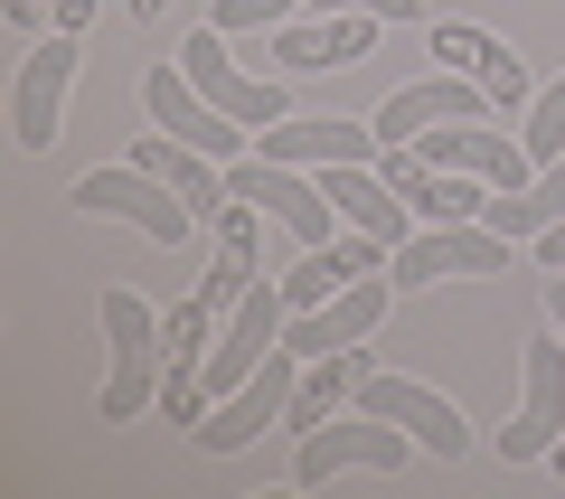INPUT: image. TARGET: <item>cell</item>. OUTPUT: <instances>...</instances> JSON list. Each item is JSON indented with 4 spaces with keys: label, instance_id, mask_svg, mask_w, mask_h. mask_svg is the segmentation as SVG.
Here are the masks:
<instances>
[{
    "label": "cell",
    "instance_id": "obj_1",
    "mask_svg": "<svg viewBox=\"0 0 565 499\" xmlns=\"http://www.w3.org/2000/svg\"><path fill=\"white\" fill-rule=\"evenodd\" d=\"M104 340H114V378H104V424H132V415H151L161 405V368H170V349H161V311L141 293H104Z\"/></svg>",
    "mask_w": 565,
    "mask_h": 499
},
{
    "label": "cell",
    "instance_id": "obj_2",
    "mask_svg": "<svg viewBox=\"0 0 565 499\" xmlns=\"http://www.w3.org/2000/svg\"><path fill=\"white\" fill-rule=\"evenodd\" d=\"M66 199H76V217H122V226H141L151 245H189V236H199V208H189L170 180H151L141 160H114V170H85V180L66 189Z\"/></svg>",
    "mask_w": 565,
    "mask_h": 499
},
{
    "label": "cell",
    "instance_id": "obj_3",
    "mask_svg": "<svg viewBox=\"0 0 565 499\" xmlns=\"http://www.w3.org/2000/svg\"><path fill=\"white\" fill-rule=\"evenodd\" d=\"M386 274H396V293H424V283H490V274H509V236L481 226V217L415 226V236L386 255Z\"/></svg>",
    "mask_w": 565,
    "mask_h": 499
},
{
    "label": "cell",
    "instance_id": "obj_4",
    "mask_svg": "<svg viewBox=\"0 0 565 499\" xmlns=\"http://www.w3.org/2000/svg\"><path fill=\"white\" fill-rule=\"evenodd\" d=\"M424 443L405 434V424H386V415H330V424H311L302 434V461H292V480H302V490H330V480L340 471H405V461H415Z\"/></svg>",
    "mask_w": 565,
    "mask_h": 499
},
{
    "label": "cell",
    "instance_id": "obj_5",
    "mask_svg": "<svg viewBox=\"0 0 565 499\" xmlns=\"http://www.w3.org/2000/svg\"><path fill=\"white\" fill-rule=\"evenodd\" d=\"M76 66H85L76 29H47V39L20 57V76H10V141H20V151H47V141L66 132V95H76Z\"/></svg>",
    "mask_w": 565,
    "mask_h": 499
},
{
    "label": "cell",
    "instance_id": "obj_6",
    "mask_svg": "<svg viewBox=\"0 0 565 499\" xmlns=\"http://www.w3.org/2000/svg\"><path fill=\"white\" fill-rule=\"evenodd\" d=\"M292 386H302V359H292V349H274V359H264L255 378L236 386V396H217L199 424H189V443H199V453H245L264 424L292 415Z\"/></svg>",
    "mask_w": 565,
    "mask_h": 499
},
{
    "label": "cell",
    "instance_id": "obj_7",
    "mask_svg": "<svg viewBox=\"0 0 565 499\" xmlns=\"http://www.w3.org/2000/svg\"><path fill=\"white\" fill-rule=\"evenodd\" d=\"M141 104H151V123H161V132H180L189 151L226 160V170H236V160L255 151V132H245L236 114H217V104H207L199 85H189V66H180V57H170V66H151V76H141Z\"/></svg>",
    "mask_w": 565,
    "mask_h": 499
},
{
    "label": "cell",
    "instance_id": "obj_8",
    "mask_svg": "<svg viewBox=\"0 0 565 499\" xmlns=\"http://www.w3.org/2000/svg\"><path fill=\"white\" fill-rule=\"evenodd\" d=\"M386 311H396V274H359L349 293H330L321 311H292L282 320V349L292 359H330V349H359L386 330Z\"/></svg>",
    "mask_w": 565,
    "mask_h": 499
},
{
    "label": "cell",
    "instance_id": "obj_9",
    "mask_svg": "<svg viewBox=\"0 0 565 499\" xmlns=\"http://www.w3.org/2000/svg\"><path fill=\"white\" fill-rule=\"evenodd\" d=\"M565 443V330L546 320L527 340V386H519V424L500 434V461H546Z\"/></svg>",
    "mask_w": 565,
    "mask_h": 499
},
{
    "label": "cell",
    "instance_id": "obj_10",
    "mask_svg": "<svg viewBox=\"0 0 565 499\" xmlns=\"http://www.w3.org/2000/svg\"><path fill=\"white\" fill-rule=\"evenodd\" d=\"M180 66H189V85H199L217 114L245 123V132H264V123L292 114V85H282V76H236V66H226V29H199V39L180 47Z\"/></svg>",
    "mask_w": 565,
    "mask_h": 499
},
{
    "label": "cell",
    "instance_id": "obj_11",
    "mask_svg": "<svg viewBox=\"0 0 565 499\" xmlns=\"http://www.w3.org/2000/svg\"><path fill=\"white\" fill-rule=\"evenodd\" d=\"M359 405H367V415H386V424H405V434H415L434 461H462V453H471V424H462V405H452V396H434L424 378H386V368H367Z\"/></svg>",
    "mask_w": 565,
    "mask_h": 499
},
{
    "label": "cell",
    "instance_id": "obj_12",
    "mask_svg": "<svg viewBox=\"0 0 565 499\" xmlns=\"http://www.w3.org/2000/svg\"><path fill=\"white\" fill-rule=\"evenodd\" d=\"M386 20H349V10H321V20H282L264 29V57L282 66V76H330V66H359L367 47H377Z\"/></svg>",
    "mask_w": 565,
    "mask_h": 499
},
{
    "label": "cell",
    "instance_id": "obj_13",
    "mask_svg": "<svg viewBox=\"0 0 565 499\" xmlns=\"http://www.w3.org/2000/svg\"><path fill=\"white\" fill-rule=\"evenodd\" d=\"M255 151L292 160V170H330V160H377L386 141H377V123H359V114H282V123L255 132Z\"/></svg>",
    "mask_w": 565,
    "mask_h": 499
},
{
    "label": "cell",
    "instance_id": "obj_14",
    "mask_svg": "<svg viewBox=\"0 0 565 499\" xmlns=\"http://www.w3.org/2000/svg\"><path fill=\"white\" fill-rule=\"evenodd\" d=\"M434 66H452V76L490 85V104H500V114H527V57H519L509 39H490V29L434 20Z\"/></svg>",
    "mask_w": 565,
    "mask_h": 499
},
{
    "label": "cell",
    "instance_id": "obj_15",
    "mask_svg": "<svg viewBox=\"0 0 565 499\" xmlns=\"http://www.w3.org/2000/svg\"><path fill=\"white\" fill-rule=\"evenodd\" d=\"M386 255H396V245H377V236H359V226H349V236H330V245H302V255H292V274H274V293H282V311H321L330 293H349L359 274H377Z\"/></svg>",
    "mask_w": 565,
    "mask_h": 499
},
{
    "label": "cell",
    "instance_id": "obj_16",
    "mask_svg": "<svg viewBox=\"0 0 565 499\" xmlns=\"http://www.w3.org/2000/svg\"><path fill=\"white\" fill-rule=\"evenodd\" d=\"M481 114H500V104H490V85H471V76H424V85H405V95H386L377 114V141H415V132H434V123H481Z\"/></svg>",
    "mask_w": 565,
    "mask_h": 499
},
{
    "label": "cell",
    "instance_id": "obj_17",
    "mask_svg": "<svg viewBox=\"0 0 565 499\" xmlns=\"http://www.w3.org/2000/svg\"><path fill=\"white\" fill-rule=\"evenodd\" d=\"M321 189H330V208H340V226H359V236H377V245H405V236H415V208L377 180V160H330Z\"/></svg>",
    "mask_w": 565,
    "mask_h": 499
},
{
    "label": "cell",
    "instance_id": "obj_18",
    "mask_svg": "<svg viewBox=\"0 0 565 499\" xmlns=\"http://www.w3.org/2000/svg\"><path fill=\"white\" fill-rule=\"evenodd\" d=\"M132 160L151 170V180H170V189H180V199L199 208V226H217V217H226V160L189 151L180 132H141V141H132Z\"/></svg>",
    "mask_w": 565,
    "mask_h": 499
},
{
    "label": "cell",
    "instance_id": "obj_19",
    "mask_svg": "<svg viewBox=\"0 0 565 499\" xmlns=\"http://www.w3.org/2000/svg\"><path fill=\"white\" fill-rule=\"evenodd\" d=\"M367 368H377V359H367V340H359V349H330V359H302V386H292V415H282V424L311 434V424H330L340 405H359Z\"/></svg>",
    "mask_w": 565,
    "mask_h": 499
},
{
    "label": "cell",
    "instance_id": "obj_20",
    "mask_svg": "<svg viewBox=\"0 0 565 499\" xmlns=\"http://www.w3.org/2000/svg\"><path fill=\"white\" fill-rule=\"evenodd\" d=\"M556 217H565V160H546L527 189H490V208H481V226H500L509 245H537Z\"/></svg>",
    "mask_w": 565,
    "mask_h": 499
},
{
    "label": "cell",
    "instance_id": "obj_21",
    "mask_svg": "<svg viewBox=\"0 0 565 499\" xmlns=\"http://www.w3.org/2000/svg\"><path fill=\"white\" fill-rule=\"evenodd\" d=\"M527 160H537V170H546V160H565V76H546L537 85V95H527Z\"/></svg>",
    "mask_w": 565,
    "mask_h": 499
},
{
    "label": "cell",
    "instance_id": "obj_22",
    "mask_svg": "<svg viewBox=\"0 0 565 499\" xmlns=\"http://www.w3.org/2000/svg\"><path fill=\"white\" fill-rule=\"evenodd\" d=\"M302 20V0H217L207 10V29H226V39H255V29H282Z\"/></svg>",
    "mask_w": 565,
    "mask_h": 499
},
{
    "label": "cell",
    "instance_id": "obj_23",
    "mask_svg": "<svg viewBox=\"0 0 565 499\" xmlns=\"http://www.w3.org/2000/svg\"><path fill=\"white\" fill-rule=\"evenodd\" d=\"M311 10H349V20H386V29H415L424 0H311Z\"/></svg>",
    "mask_w": 565,
    "mask_h": 499
},
{
    "label": "cell",
    "instance_id": "obj_24",
    "mask_svg": "<svg viewBox=\"0 0 565 499\" xmlns=\"http://www.w3.org/2000/svg\"><path fill=\"white\" fill-rule=\"evenodd\" d=\"M527 255H537V274H565V217H556V226H546V236H537V245H527Z\"/></svg>",
    "mask_w": 565,
    "mask_h": 499
},
{
    "label": "cell",
    "instance_id": "obj_25",
    "mask_svg": "<svg viewBox=\"0 0 565 499\" xmlns=\"http://www.w3.org/2000/svg\"><path fill=\"white\" fill-rule=\"evenodd\" d=\"M47 10H57V29H76V39H85V20H95V0H47Z\"/></svg>",
    "mask_w": 565,
    "mask_h": 499
},
{
    "label": "cell",
    "instance_id": "obj_26",
    "mask_svg": "<svg viewBox=\"0 0 565 499\" xmlns=\"http://www.w3.org/2000/svg\"><path fill=\"white\" fill-rule=\"evenodd\" d=\"M546 320H556V330H565V274L546 283Z\"/></svg>",
    "mask_w": 565,
    "mask_h": 499
},
{
    "label": "cell",
    "instance_id": "obj_27",
    "mask_svg": "<svg viewBox=\"0 0 565 499\" xmlns=\"http://www.w3.org/2000/svg\"><path fill=\"white\" fill-rule=\"evenodd\" d=\"M161 10H170V0H132V20H161Z\"/></svg>",
    "mask_w": 565,
    "mask_h": 499
},
{
    "label": "cell",
    "instance_id": "obj_28",
    "mask_svg": "<svg viewBox=\"0 0 565 499\" xmlns=\"http://www.w3.org/2000/svg\"><path fill=\"white\" fill-rule=\"evenodd\" d=\"M546 461H556V480H565V443H556V453H546Z\"/></svg>",
    "mask_w": 565,
    "mask_h": 499
}]
</instances>
